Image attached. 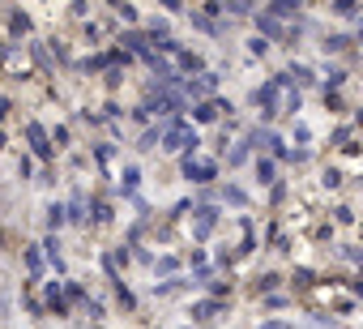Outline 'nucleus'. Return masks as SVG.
<instances>
[{
    "instance_id": "f257e3e1",
    "label": "nucleus",
    "mask_w": 363,
    "mask_h": 329,
    "mask_svg": "<svg viewBox=\"0 0 363 329\" xmlns=\"http://www.w3.org/2000/svg\"><path fill=\"white\" fill-rule=\"evenodd\" d=\"M184 176H189V180H214V162H201V158H184Z\"/></svg>"
},
{
    "instance_id": "f03ea898",
    "label": "nucleus",
    "mask_w": 363,
    "mask_h": 329,
    "mask_svg": "<svg viewBox=\"0 0 363 329\" xmlns=\"http://www.w3.org/2000/svg\"><path fill=\"white\" fill-rule=\"evenodd\" d=\"M189 145H197V137H193L184 124H175V128L167 133V150H189Z\"/></svg>"
},
{
    "instance_id": "7ed1b4c3",
    "label": "nucleus",
    "mask_w": 363,
    "mask_h": 329,
    "mask_svg": "<svg viewBox=\"0 0 363 329\" xmlns=\"http://www.w3.org/2000/svg\"><path fill=\"white\" fill-rule=\"evenodd\" d=\"M210 227H214V210H201V218H197V235H210Z\"/></svg>"
}]
</instances>
